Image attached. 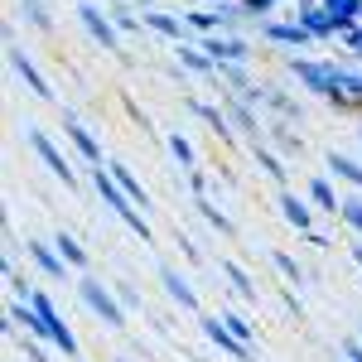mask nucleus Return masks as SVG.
Masks as SVG:
<instances>
[{
  "label": "nucleus",
  "instance_id": "6e6552de",
  "mask_svg": "<svg viewBox=\"0 0 362 362\" xmlns=\"http://www.w3.org/2000/svg\"><path fill=\"white\" fill-rule=\"evenodd\" d=\"M58 251H63V256H68V261H73V266H83L87 256H83V247H78V242H73V237H68V232H63V237H58Z\"/></svg>",
  "mask_w": 362,
  "mask_h": 362
},
{
  "label": "nucleus",
  "instance_id": "9d476101",
  "mask_svg": "<svg viewBox=\"0 0 362 362\" xmlns=\"http://www.w3.org/2000/svg\"><path fill=\"white\" fill-rule=\"evenodd\" d=\"M223 271H227V280H232V285H237V290H242V295H256V290H251V280L242 276V271H237V266H232V261H227Z\"/></svg>",
  "mask_w": 362,
  "mask_h": 362
},
{
  "label": "nucleus",
  "instance_id": "39448f33",
  "mask_svg": "<svg viewBox=\"0 0 362 362\" xmlns=\"http://www.w3.org/2000/svg\"><path fill=\"white\" fill-rule=\"evenodd\" d=\"M83 20H87V29H92V34H97V39L107 44V49H112V44H116V39H112V25H107V20H102L97 10H83Z\"/></svg>",
  "mask_w": 362,
  "mask_h": 362
},
{
  "label": "nucleus",
  "instance_id": "1a4fd4ad",
  "mask_svg": "<svg viewBox=\"0 0 362 362\" xmlns=\"http://www.w3.org/2000/svg\"><path fill=\"white\" fill-rule=\"evenodd\" d=\"M29 251H34V261H39V266H44L49 276H63V266H58L54 256H49V247H34V242H29Z\"/></svg>",
  "mask_w": 362,
  "mask_h": 362
},
{
  "label": "nucleus",
  "instance_id": "2eb2a0df",
  "mask_svg": "<svg viewBox=\"0 0 362 362\" xmlns=\"http://www.w3.org/2000/svg\"><path fill=\"white\" fill-rule=\"evenodd\" d=\"M343 213H348V218H353V223L362 227V203H343Z\"/></svg>",
  "mask_w": 362,
  "mask_h": 362
},
{
  "label": "nucleus",
  "instance_id": "f257e3e1",
  "mask_svg": "<svg viewBox=\"0 0 362 362\" xmlns=\"http://www.w3.org/2000/svg\"><path fill=\"white\" fill-rule=\"evenodd\" d=\"M83 300H87L92 309H97V314H102V319H107L112 329L121 324V309H116V300L107 295V290H102V285H97V280H83Z\"/></svg>",
  "mask_w": 362,
  "mask_h": 362
},
{
  "label": "nucleus",
  "instance_id": "f8f14e48",
  "mask_svg": "<svg viewBox=\"0 0 362 362\" xmlns=\"http://www.w3.org/2000/svg\"><path fill=\"white\" fill-rule=\"evenodd\" d=\"M314 198H319L324 208H334V213H338V203H334V194H329V184H314Z\"/></svg>",
  "mask_w": 362,
  "mask_h": 362
},
{
  "label": "nucleus",
  "instance_id": "423d86ee",
  "mask_svg": "<svg viewBox=\"0 0 362 362\" xmlns=\"http://www.w3.org/2000/svg\"><path fill=\"white\" fill-rule=\"evenodd\" d=\"M68 136H73V145H78V150H83L87 160H102V150H97V140L87 136V131H78V126H68Z\"/></svg>",
  "mask_w": 362,
  "mask_h": 362
},
{
  "label": "nucleus",
  "instance_id": "7ed1b4c3",
  "mask_svg": "<svg viewBox=\"0 0 362 362\" xmlns=\"http://www.w3.org/2000/svg\"><path fill=\"white\" fill-rule=\"evenodd\" d=\"M10 63H15V68H20V73H25V83L34 87V92H39V97H54V92H49V83H44V78H39V73H34V63H29V58L20 54V49H10Z\"/></svg>",
  "mask_w": 362,
  "mask_h": 362
},
{
  "label": "nucleus",
  "instance_id": "20e7f679",
  "mask_svg": "<svg viewBox=\"0 0 362 362\" xmlns=\"http://www.w3.org/2000/svg\"><path fill=\"white\" fill-rule=\"evenodd\" d=\"M165 285H169V295H174V300H179L184 309H194V305H198V300H194V290L184 285V276H179V271H165Z\"/></svg>",
  "mask_w": 362,
  "mask_h": 362
},
{
  "label": "nucleus",
  "instance_id": "4468645a",
  "mask_svg": "<svg viewBox=\"0 0 362 362\" xmlns=\"http://www.w3.org/2000/svg\"><path fill=\"white\" fill-rule=\"evenodd\" d=\"M276 261H280V271H285V276H290V280H300V266H295L290 256H276Z\"/></svg>",
  "mask_w": 362,
  "mask_h": 362
},
{
  "label": "nucleus",
  "instance_id": "9b49d317",
  "mask_svg": "<svg viewBox=\"0 0 362 362\" xmlns=\"http://www.w3.org/2000/svg\"><path fill=\"white\" fill-rule=\"evenodd\" d=\"M223 324H227V334H237V338H251V324H242L237 314H223Z\"/></svg>",
  "mask_w": 362,
  "mask_h": 362
},
{
  "label": "nucleus",
  "instance_id": "0eeeda50",
  "mask_svg": "<svg viewBox=\"0 0 362 362\" xmlns=\"http://www.w3.org/2000/svg\"><path fill=\"white\" fill-rule=\"evenodd\" d=\"M280 208H285V218H290L295 227H309V213L300 208V198H290V194H285V203H280Z\"/></svg>",
  "mask_w": 362,
  "mask_h": 362
},
{
  "label": "nucleus",
  "instance_id": "ddd939ff",
  "mask_svg": "<svg viewBox=\"0 0 362 362\" xmlns=\"http://www.w3.org/2000/svg\"><path fill=\"white\" fill-rule=\"evenodd\" d=\"M169 145H174V155H179V160H184V165H189V160H194V150H189V140H179V136H174V140H169Z\"/></svg>",
  "mask_w": 362,
  "mask_h": 362
},
{
  "label": "nucleus",
  "instance_id": "f03ea898",
  "mask_svg": "<svg viewBox=\"0 0 362 362\" xmlns=\"http://www.w3.org/2000/svg\"><path fill=\"white\" fill-rule=\"evenodd\" d=\"M29 145H34V150L44 155V165L54 169L58 179H68V189H73V169H68V160H63V155H58V150H54V145H49V140H44V136H39L34 126H29Z\"/></svg>",
  "mask_w": 362,
  "mask_h": 362
}]
</instances>
